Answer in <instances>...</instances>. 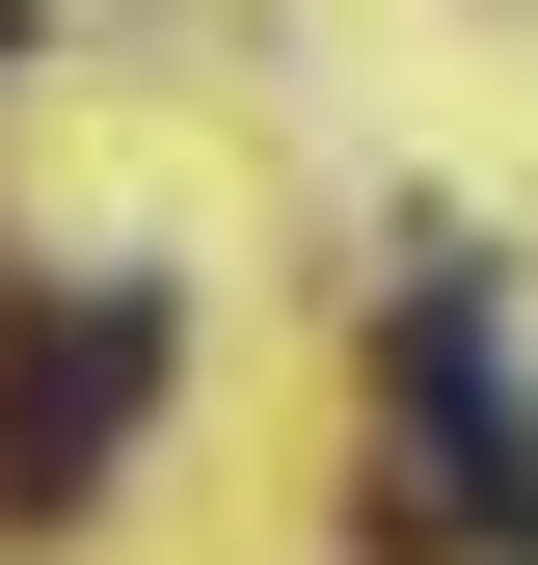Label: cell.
Segmentation results:
<instances>
[{
  "mask_svg": "<svg viewBox=\"0 0 538 565\" xmlns=\"http://www.w3.org/2000/svg\"><path fill=\"white\" fill-rule=\"evenodd\" d=\"M134 404H162V297L134 269H54L0 323V539H82L108 458H134Z\"/></svg>",
  "mask_w": 538,
  "mask_h": 565,
  "instance_id": "obj_1",
  "label": "cell"
},
{
  "mask_svg": "<svg viewBox=\"0 0 538 565\" xmlns=\"http://www.w3.org/2000/svg\"><path fill=\"white\" fill-rule=\"evenodd\" d=\"M0 82H28V0H0Z\"/></svg>",
  "mask_w": 538,
  "mask_h": 565,
  "instance_id": "obj_2",
  "label": "cell"
}]
</instances>
